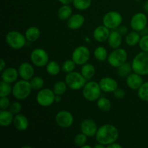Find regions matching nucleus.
Returning <instances> with one entry per match:
<instances>
[{
    "mask_svg": "<svg viewBox=\"0 0 148 148\" xmlns=\"http://www.w3.org/2000/svg\"><path fill=\"white\" fill-rule=\"evenodd\" d=\"M119 132L116 127L111 124H106L98 127L95 134L97 143L103 145L106 147L117 141Z\"/></svg>",
    "mask_w": 148,
    "mask_h": 148,
    "instance_id": "1",
    "label": "nucleus"
},
{
    "mask_svg": "<svg viewBox=\"0 0 148 148\" xmlns=\"http://www.w3.org/2000/svg\"><path fill=\"white\" fill-rule=\"evenodd\" d=\"M32 87L30 81L25 79H20L14 82L12 86V95L18 101H23L30 96L31 93Z\"/></svg>",
    "mask_w": 148,
    "mask_h": 148,
    "instance_id": "2",
    "label": "nucleus"
},
{
    "mask_svg": "<svg viewBox=\"0 0 148 148\" xmlns=\"http://www.w3.org/2000/svg\"><path fill=\"white\" fill-rule=\"evenodd\" d=\"M133 72L142 76L148 75V53L140 51L136 55L132 62Z\"/></svg>",
    "mask_w": 148,
    "mask_h": 148,
    "instance_id": "3",
    "label": "nucleus"
},
{
    "mask_svg": "<svg viewBox=\"0 0 148 148\" xmlns=\"http://www.w3.org/2000/svg\"><path fill=\"white\" fill-rule=\"evenodd\" d=\"M82 96L86 101L90 102L97 101L101 95V87L99 83L95 81L87 82L82 88Z\"/></svg>",
    "mask_w": 148,
    "mask_h": 148,
    "instance_id": "4",
    "label": "nucleus"
},
{
    "mask_svg": "<svg viewBox=\"0 0 148 148\" xmlns=\"http://www.w3.org/2000/svg\"><path fill=\"white\" fill-rule=\"evenodd\" d=\"M5 40L10 48L14 50H20L25 46L27 39L25 35L20 32L11 30L6 35Z\"/></svg>",
    "mask_w": 148,
    "mask_h": 148,
    "instance_id": "5",
    "label": "nucleus"
},
{
    "mask_svg": "<svg viewBox=\"0 0 148 148\" xmlns=\"http://www.w3.org/2000/svg\"><path fill=\"white\" fill-rule=\"evenodd\" d=\"M68 88L72 90H79L83 88L87 82V79L80 72L73 71L66 74L64 79Z\"/></svg>",
    "mask_w": 148,
    "mask_h": 148,
    "instance_id": "6",
    "label": "nucleus"
},
{
    "mask_svg": "<svg viewBox=\"0 0 148 148\" xmlns=\"http://www.w3.org/2000/svg\"><path fill=\"white\" fill-rule=\"evenodd\" d=\"M127 58L128 53L127 51L122 48H118L114 49V51L108 54L107 62L112 67L118 68L119 66L127 62Z\"/></svg>",
    "mask_w": 148,
    "mask_h": 148,
    "instance_id": "7",
    "label": "nucleus"
},
{
    "mask_svg": "<svg viewBox=\"0 0 148 148\" xmlns=\"http://www.w3.org/2000/svg\"><path fill=\"white\" fill-rule=\"evenodd\" d=\"M30 61L35 66L43 67L49 62V56L47 51L42 48H36L30 53Z\"/></svg>",
    "mask_w": 148,
    "mask_h": 148,
    "instance_id": "8",
    "label": "nucleus"
},
{
    "mask_svg": "<svg viewBox=\"0 0 148 148\" xmlns=\"http://www.w3.org/2000/svg\"><path fill=\"white\" fill-rule=\"evenodd\" d=\"M122 15L116 11L108 12L103 17V25H104L110 30H114L119 27L122 23Z\"/></svg>",
    "mask_w": 148,
    "mask_h": 148,
    "instance_id": "9",
    "label": "nucleus"
},
{
    "mask_svg": "<svg viewBox=\"0 0 148 148\" xmlns=\"http://www.w3.org/2000/svg\"><path fill=\"white\" fill-rule=\"evenodd\" d=\"M55 97L56 95L53 90L50 88H42L38 90L36 95V101L40 106L49 107L55 103Z\"/></svg>",
    "mask_w": 148,
    "mask_h": 148,
    "instance_id": "10",
    "label": "nucleus"
},
{
    "mask_svg": "<svg viewBox=\"0 0 148 148\" xmlns=\"http://www.w3.org/2000/svg\"><path fill=\"white\" fill-rule=\"evenodd\" d=\"M90 58V51L87 46H77L72 51V59L77 65L82 66L88 63Z\"/></svg>",
    "mask_w": 148,
    "mask_h": 148,
    "instance_id": "11",
    "label": "nucleus"
},
{
    "mask_svg": "<svg viewBox=\"0 0 148 148\" xmlns=\"http://www.w3.org/2000/svg\"><path fill=\"white\" fill-rule=\"evenodd\" d=\"M55 121L58 127L63 129L69 128L74 123V116L72 113L66 110L59 111L55 116Z\"/></svg>",
    "mask_w": 148,
    "mask_h": 148,
    "instance_id": "12",
    "label": "nucleus"
},
{
    "mask_svg": "<svg viewBox=\"0 0 148 148\" xmlns=\"http://www.w3.org/2000/svg\"><path fill=\"white\" fill-rule=\"evenodd\" d=\"M147 17L145 13L137 12L132 17L130 27L133 30L142 32L147 27Z\"/></svg>",
    "mask_w": 148,
    "mask_h": 148,
    "instance_id": "13",
    "label": "nucleus"
},
{
    "mask_svg": "<svg viewBox=\"0 0 148 148\" xmlns=\"http://www.w3.org/2000/svg\"><path fill=\"white\" fill-rule=\"evenodd\" d=\"M98 126L96 123L91 119H85L82 121L79 125L80 132L88 137H95L98 131Z\"/></svg>",
    "mask_w": 148,
    "mask_h": 148,
    "instance_id": "14",
    "label": "nucleus"
},
{
    "mask_svg": "<svg viewBox=\"0 0 148 148\" xmlns=\"http://www.w3.org/2000/svg\"><path fill=\"white\" fill-rule=\"evenodd\" d=\"M98 83H99L102 92H106V93L114 92L119 88L117 81L110 77H104L101 78Z\"/></svg>",
    "mask_w": 148,
    "mask_h": 148,
    "instance_id": "15",
    "label": "nucleus"
},
{
    "mask_svg": "<svg viewBox=\"0 0 148 148\" xmlns=\"http://www.w3.org/2000/svg\"><path fill=\"white\" fill-rule=\"evenodd\" d=\"M34 65L29 62H23L20 64L18 67L19 76L23 79L30 80L33 77H34L35 69Z\"/></svg>",
    "mask_w": 148,
    "mask_h": 148,
    "instance_id": "16",
    "label": "nucleus"
},
{
    "mask_svg": "<svg viewBox=\"0 0 148 148\" xmlns=\"http://www.w3.org/2000/svg\"><path fill=\"white\" fill-rule=\"evenodd\" d=\"M110 29L106 27L104 25L95 27L92 33V37L95 41L98 43H103L107 41L110 35Z\"/></svg>",
    "mask_w": 148,
    "mask_h": 148,
    "instance_id": "17",
    "label": "nucleus"
},
{
    "mask_svg": "<svg viewBox=\"0 0 148 148\" xmlns=\"http://www.w3.org/2000/svg\"><path fill=\"white\" fill-rule=\"evenodd\" d=\"M85 19L82 14L77 13L72 14V16L66 20V25L71 30H78L83 26Z\"/></svg>",
    "mask_w": 148,
    "mask_h": 148,
    "instance_id": "18",
    "label": "nucleus"
},
{
    "mask_svg": "<svg viewBox=\"0 0 148 148\" xmlns=\"http://www.w3.org/2000/svg\"><path fill=\"white\" fill-rule=\"evenodd\" d=\"M143 82L144 81H143V76L134 72L126 78V83L127 86L133 90H138Z\"/></svg>",
    "mask_w": 148,
    "mask_h": 148,
    "instance_id": "19",
    "label": "nucleus"
},
{
    "mask_svg": "<svg viewBox=\"0 0 148 148\" xmlns=\"http://www.w3.org/2000/svg\"><path fill=\"white\" fill-rule=\"evenodd\" d=\"M1 80L8 83H14L17 82L19 77L18 69L14 67H6L1 72Z\"/></svg>",
    "mask_w": 148,
    "mask_h": 148,
    "instance_id": "20",
    "label": "nucleus"
},
{
    "mask_svg": "<svg viewBox=\"0 0 148 148\" xmlns=\"http://www.w3.org/2000/svg\"><path fill=\"white\" fill-rule=\"evenodd\" d=\"M13 125L17 130L20 132H24L27 130L29 127V121L27 117L21 114L14 115Z\"/></svg>",
    "mask_w": 148,
    "mask_h": 148,
    "instance_id": "21",
    "label": "nucleus"
},
{
    "mask_svg": "<svg viewBox=\"0 0 148 148\" xmlns=\"http://www.w3.org/2000/svg\"><path fill=\"white\" fill-rule=\"evenodd\" d=\"M122 35L116 30H113L110 33L109 37L108 40V44L110 48L113 49H118L120 48V46L122 43Z\"/></svg>",
    "mask_w": 148,
    "mask_h": 148,
    "instance_id": "22",
    "label": "nucleus"
},
{
    "mask_svg": "<svg viewBox=\"0 0 148 148\" xmlns=\"http://www.w3.org/2000/svg\"><path fill=\"white\" fill-rule=\"evenodd\" d=\"M14 115L10 110H1L0 111V126L2 127H10L13 124Z\"/></svg>",
    "mask_w": 148,
    "mask_h": 148,
    "instance_id": "23",
    "label": "nucleus"
},
{
    "mask_svg": "<svg viewBox=\"0 0 148 148\" xmlns=\"http://www.w3.org/2000/svg\"><path fill=\"white\" fill-rule=\"evenodd\" d=\"M40 30L36 26H31L29 27L26 30L25 33V36L27 41L29 42H36L39 39L40 36Z\"/></svg>",
    "mask_w": 148,
    "mask_h": 148,
    "instance_id": "24",
    "label": "nucleus"
},
{
    "mask_svg": "<svg viewBox=\"0 0 148 148\" xmlns=\"http://www.w3.org/2000/svg\"><path fill=\"white\" fill-rule=\"evenodd\" d=\"M80 73L82 76L87 79V80H90L95 74V68L94 65L92 64L86 63L85 64L82 65V67L80 69Z\"/></svg>",
    "mask_w": 148,
    "mask_h": 148,
    "instance_id": "25",
    "label": "nucleus"
},
{
    "mask_svg": "<svg viewBox=\"0 0 148 148\" xmlns=\"http://www.w3.org/2000/svg\"><path fill=\"white\" fill-rule=\"evenodd\" d=\"M141 36L139 32L133 30L127 33L125 36V43L129 46H135L139 44Z\"/></svg>",
    "mask_w": 148,
    "mask_h": 148,
    "instance_id": "26",
    "label": "nucleus"
},
{
    "mask_svg": "<svg viewBox=\"0 0 148 148\" xmlns=\"http://www.w3.org/2000/svg\"><path fill=\"white\" fill-rule=\"evenodd\" d=\"M72 14V9L69 4H62L57 12V17L61 20H67Z\"/></svg>",
    "mask_w": 148,
    "mask_h": 148,
    "instance_id": "27",
    "label": "nucleus"
},
{
    "mask_svg": "<svg viewBox=\"0 0 148 148\" xmlns=\"http://www.w3.org/2000/svg\"><path fill=\"white\" fill-rule=\"evenodd\" d=\"M93 55L94 57L95 58L96 60H98V62H105L106 60H107L108 56V51L106 49L104 46H98L93 51Z\"/></svg>",
    "mask_w": 148,
    "mask_h": 148,
    "instance_id": "28",
    "label": "nucleus"
},
{
    "mask_svg": "<svg viewBox=\"0 0 148 148\" xmlns=\"http://www.w3.org/2000/svg\"><path fill=\"white\" fill-rule=\"evenodd\" d=\"M116 69L117 75L120 77L122 78H127L133 71L132 66V63L130 64L129 62H125V63L123 64L122 65L119 66Z\"/></svg>",
    "mask_w": 148,
    "mask_h": 148,
    "instance_id": "29",
    "label": "nucleus"
},
{
    "mask_svg": "<svg viewBox=\"0 0 148 148\" xmlns=\"http://www.w3.org/2000/svg\"><path fill=\"white\" fill-rule=\"evenodd\" d=\"M62 66H60V65L56 61H49L46 66V72L51 76H56L59 75Z\"/></svg>",
    "mask_w": 148,
    "mask_h": 148,
    "instance_id": "30",
    "label": "nucleus"
},
{
    "mask_svg": "<svg viewBox=\"0 0 148 148\" xmlns=\"http://www.w3.org/2000/svg\"><path fill=\"white\" fill-rule=\"evenodd\" d=\"M98 109L103 112H108L111 108V102L106 97H100L96 101Z\"/></svg>",
    "mask_w": 148,
    "mask_h": 148,
    "instance_id": "31",
    "label": "nucleus"
},
{
    "mask_svg": "<svg viewBox=\"0 0 148 148\" xmlns=\"http://www.w3.org/2000/svg\"><path fill=\"white\" fill-rule=\"evenodd\" d=\"M68 87L65 81H58L53 85V91L56 95H63L66 92Z\"/></svg>",
    "mask_w": 148,
    "mask_h": 148,
    "instance_id": "32",
    "label": "nucleus"
},
{
    "mask_svg": "<svg viewBox=\"0 0 148 148\" xmlns=\"http://www.w3.org/2000/svg\"><path fill=\"white\" fill-rule=\"evenodd\" d=\"M92 4V0H73L72 4L76 10L85 11L88 10Z\"/></svg>",
    "mask_w": 148,
    "mask_h": 148,
    "instance_id": "33",
    "label": "nucleus"
},
{
    "mask_svg": "<svg viewBox=\"0 0 148 148\" xmlns=\"http://www.w3.org/2000/svg\"><path fill=\"white\" fill-rule=\"evenodd\" d=\"M30 83L32 87V89L34 90H40L44 85V80L41 77L34 76L30 79Z\"/></svg>",
    "mask_w": 148,
    "mask_h": 148,
    "instance_id": "34",
    "label": "nucleus"
},
{
    "mask_svg": "<svg viewBox=\"0 0 148 148\" xmlns=\"http://www.w3.org/2000/svg\"><path fill=\"white\" fill-rule=\"evenodd\" d=\"M12 92V87L11 84L1 81L0 82V97H7Z\"/></svg>",
    "mask_w": 148,
    "mask_h": 148,
    "instance_id": "35",
    "label": "nucleus"
},
{
    "mask_svg": "<svg viewBox=\"0 0 148 148\" xmlns=\"http://www.w3.org/2000/svg\"><path fill=\"white\" fill-rule=\"evenodd\" d=\"M137 95L141 101L148 102V81L143 82L137 90Z\"/></svg>",
    "mask_w": 148,
    "mask_h": 148,
    "instance_id": "36",
    "label": "nucleus"
},
{
    "mask_svg": "<svg viewBox=\"0 0 148 148\" xmlns=\"http://www.w3.org/2000/svg\"><path fill=\"white\" fill-rule=\"evenodd\" d=\"M76 64L75 63L72 59H66L65 62L62 65V70L63 71L64 73L68 74L69 72H72L75 71V67H76Z\"/></svg>",
    "mask_w": 148,
    "mask_h": 148,
    "instance_id": "37",
    "label": "nucleus"
},
{
    "mask_svg": "<svg viewBox=\"0 0 148 148\" xmlns=\"http://www.w3.org/2000/svg\"><path fill=\"white\" fill-rule=\"evenodd\" d=\"M87 141H88V137L82 132L77 134L75 137V140H74L75 145L79 147H82V146L85 145L87 143Z\"/></svg>",
    "mask_w": 148,
    "mask_h": 148,
    "instance_id": "38",
    "label": "nucleus"
},
{
    "mask_svg": "<svg viewBox=\"0 0 148 148\" xmlns=\"http://www.w3.org/2000/svg\"><path fill=\"white\" fill-rule=\"evenodd\" d=\"M9 110L14 115L20 114V111L22 110V104L18 101H14V102L11 103Z\"/></svg>",
    "mask_w": 148,
    "mask_h": 148,
    "instance_id": "39",
    "label": "nucleus"
},
{
    "mask_svg": "<svg viewBox=\"0 0 148 148\" xmlns=\"http://www.w3.org/2000/svg\"><path fill=\"white\" fill-rule=\"evenodd\" d=\"M139 46L143 51L148 53V34L142 36L140 42H139Z\"/></svg>",
    "mask_w": 148,
    "mask_h": 148,
    "instance_id": "40",
    "label": "nucleus"
},
{
    "mask_svg": "<svg viewBox=\"0 0 148 148\" xmlns=\"http://www.w3.org/2000/svg\"><path fill=\"white\" fill-rule=\"evenodd\" d=\"M10 105H11V102L7 97H0V108L1 110H8Z\"/></svg>",
    "mask_w": 148,
    "mask_h": 148,
    "instance_id": "41",
    "label": "nucleus"
},
{
    "mask_svg": "<svg viewBox=\"0 0 148 148\" xmlns=\"http://www.w3.org/2000/svg\"><path fill=\"white\" fill-rule=\"evenodd\" d=\"M113 94H114V98H116V99H123V98H124V96H125L126 92L124 89L118 88L114 92H113Z\"/></svg>",
    "mask_w": 148,
    "mask_h": 148,
    "instance_id": "42",
    "label": "nucleus"
},
{
    "mask_svg": "<svg viewBox=\"0 0 148 148\" xmlns=\"http://www.w3.org/2000/svg\"><path fill=\"white\" fill-rule=\"evenodd\" d=\"M106 147L107 148H122L123 147L121 145L119 144V143H117L116 142H115V143H111V144L108 145Z\"/></svg>",
    "mask_w": 148,
    "mask_h": 148,
    "instance_id": "43",
    "label": "nucleus"
},
{
    "mask_svg": "<svg viewBox=\"0 0 148 148\" xmlns=\"http://www.w3.org/2000/svg\"><path fill=\"white\" fill-rule=\"evenodd\" d=\"M6 68V62L3 59H1V65H0V71L2 72Z\"/></svg>",
    "mask_w": 148,
    "mask_h": 148,
    "instance_id": "44",
    "label": "nucleus"
},
{
    "mask_svg": "<svg viewBox=\"0 0 148 148\" xmlns=\"http://www.w3.org/2000/svg\"><path fill=\"white\" fill-rule=\"evenodd\" d=\"M118 31L119 32V33H121V35L125 34V33H127V28L126 27V26H121V27H120L119 30Z\"/></svg>",
    "mask_w": 148,
    "mask_h": 148,
    "instance_id": "45",
    "label": "nucleus"
},
{
    "mask_svg": "<svg viewBox=\"0 0 148 148\" xmlns=\"http://www.w3.org/2000/svg\"><path fill=\"white\" fill-rule=\"evenodd\" d=\"M62 4H72L73 0H58Z\"/></svg>",
    "mask_w": 148,
    "mask_h": 148,
    "instance_id": "46",
    "label": "nucleus"
},
{
    "mask_svg": "<svg viewBox=\"0 0 148 148\" xmlns=\"http://www.w3.org/2000/svg\"><path fill=\"white\" fill-rule=\"evenodd\" d=\"M62 101V95H56L55 97V102L60 103Z\"/></svg>",
    "mask_w": 148,
    "mask_h": 148,
    "instance_id": "47",
    "label": "nucleus"
},
{
    "mask_svg": "<svg viewBox=\"0 0 148 148\" xmlns=\"http://www.w3.org/2000/svg\"><path fill=\"white\" fill-rule=\"evenodd\" d=\"M105 147H106L105 145H103L98 143H97V144H95V145H94V147L95 148H105Z\"/></svg>",
    "mask_w": 148,
    "mask_h": 148,
    "instance_id": "48",
    "label": "nucleus"
},
{
    "mask_svg": "<svg viewBox=\"0 0 148 148\" xmlns=\"http://www.w3.org/2000/svg\"><path fill=\"white\" fill-rule=\"evenodd\" d=\"M143 8H144L145 11L146 12H147L148 14V0H147V1H146L145 2L144 6H143Z\"/></svg>",
    "mask_w": 148,
    "mask_h": 148,
    "instance_id": "49",
    "label": "nucleus"
},
{
    "mask_svg": "<svg viewBox=\"0 0 148 148\" xmlns=\"http://www.w3.org/2000/svg\"><path fill=\"white\" fill-rule=\"evenodd\" d=\"M91 147H91V146H90V145H86V144H85V145H83V146H82V147H81V148H91Z\"/></svg>",
    "mask_w": 148,
    "mask_h": 148,
    "instance_id": "50",
    "label": "nucleus"
}]
</instances>
